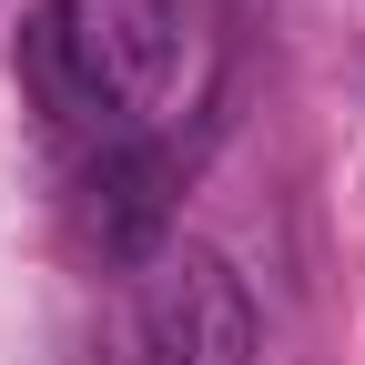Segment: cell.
Returning <instances> with one entry per match:
<instances>
[{
    "mask_svg": "<svg viewBox=\"0 0 365 365\" xmlns=\"http://www.w3.org/2000/svg\"><path fill=\"white\" fill-rule=\"evenodd\" d=\"M81 213H91V244L112 264H153L173 244V163L153 143H102L81 173Z\"/></svg>",
    "mask_w": 365,
    "mask_h": 365,
    "instance_id": "3",
    "label": "cell"
},
{
    "mask_svg": "<svg viewBox=\"0 0 365 365\" xmlns=\"http://www.w3.org/2000/svg\"><path fill=\"white\" fill-rule=\"evenodd\" d=\"M132 365H254L244 274L203 244H163L132 264Z\"/></svg>",
    "mask_w": 365,
    "mask_h": 365,
    "instance_id": "2",
    "label": "cell"
},
{
    "mask_svg": "<svg viewBox=\"0 0 365 365\" xmlns=\"http://www.w3.org/2000/svg\"><path fill=\"white\" fill-rule=\"evenodd\" d=\"M182 81V11L173 0H51L41 11V91L61 122L102 143H143Z\"/></svg>",
    "mask_w": 365,
    "mask_h": 365,
    "instance_id": "1",
    "label": "cell"
}]
</instances>
